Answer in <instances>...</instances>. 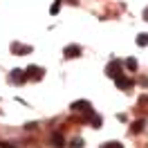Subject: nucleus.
<instances>
[{"instance_id":"f257e3e1","label":"nucleus","mask_w":148,"mask_h":148,"mask_svg":"<svg viewBox=\"0 0 148 148\" xmlns=\"http://www.w3.org/2000/svg\"><path fill=\"white\" fill-rule=\"evenodd\" d=\"M106 74H108L110 79L121 76V74H123V63H121V61H117V58H114V61H110V63H108V67H106Z\"/></svg>"},{"instance_id":"6e6552de","label":"nucleus","mask_w":148,"mask_h":148,"mask_svg":"<svg viewBox=\"0 0 148 148\" xmlns=\"http://www.w3.org/2000/svg\"><path fill=\"white\" fill-rule=\"evenodd\" d=\"M52 144H54V148H65V139L61 132H54L52 135Z\"/></svg>"},{"instance_id":"9b49d317","label":"nucleus","mask_w":148,"mask_h":148,"mask_svg":"<svg viewBox=\"0 0 148 148\" xmlns=\"http://www.w3.org/2000/svg\"><path fill=\"white\" fill-rule=\"evenodd\" d=\"M137 45H141V47L148 45V34H139L137 36Z\"/></svg>"},{"instance_id":"2eb2a0df","label":"nucleus","mask_w":148,"mask_h":148,"mask_svg":"<svg viewBox=\"0 0 148 148\" xmlns=\"http://www.w3.org/2000/svg\"><path fill=\"white\" fill-rule=\"evenodd\" d=\"M81 146H83V139H74L70 148H81Z\"/></svg>"},{"instance_id":"7ed1b4c3","label":"nucleus","mask_w":148,"mask_h":148,"mask_svg":"<svg viewBox=\"0 0 148 148\" xmlns=\"http://www.w3.org/2000/svg\"><path fill=\"white\" fill-rule=\"evenodd\" d=\"M25 76H27V79H34V81H40V79H43V70H40L38 65H32V67L25 70Z\"/></svg>"},{"instance_id":"39448f33","label":"nucleus","mask_w":148,"mask_h":148,"mask_svg":"<svg viewBox=\"0 0 148 148\" xmlns=\"http://www.w3.org/2000/svg\"><path fill=\"white\" fill-rule=\"evenodd\" d=\"M79 54H81V47H79V45H67L63 49V56H65V58H76Z\"/></svg>"},{"instance_id":"4468645a","label":"nucleus","mask_w":148,"mask_h":148,"mask_svg":"<svg viewBox=\"0 0 148 148\" xmlns=\"http://www.w3.org/2000/svg\"><path fill=\"white\" fill-rule=\"evenodd\" d=\"M58 9H61V2L56 0L54 5H52V9H49V11H52V16H56V14H58Z\"/></svg>"},{"instance_id":"dca6fc26","label":"nucleus","mask_w":148,"mask_h":148,"mask_svg":"<svg viewBox=\"0 0 148 148\" xmlns=\"http://www.w3.org/2000/svg\"><path fill=\"white\" fill-rule=\"evenodd\" d=\"M144 20H148V7L144 9Z\"/></svg>"},{"instance_id":"423d86ee","label":"nucleus","mask_w":148,"mask_h":148,"mask_svg":"<svg viewBox=\"0 0 148 148\" xmlns=\"http://www.w3.org/2000/svg\"><path fill=\"white\" fill-rule=\"evenodd\" d=\"M114 83H117V88H119V90H130V88H132V81H130V79H126L123 74L114 79Z\"/></svg>"},{"instance_id":"f3484780","label":"nucleus","mask_w":148,"mask_h":148,"mask_svg":"<svg viewBox=\"0 0 148 148\" xmlns=\"http://www.w3.org/2000/svg\"><path fill=\"white\" fill-rule=\"evenodd\" d=\"M0 148H14V146H7V144H0Z\"/></svg>"},{"instance_id":"9d476101","label":"nucleus","mask_w":148,"mask_h":148,"mask_svg":"<svg viewBox=\"0 0 148 148\" xmlns=\"http://www.w3.org/2000/svg\"><path fill=\"white\" fill-rule=\"evenodd\" d=\"M144 126H146V119H139V121H135V123H132V132H141V130H144Z\"/></svg>"},{"instance_id":"f8f14e48","label":"nucleus","mask_w":148,"mask_h":148,"mask_svg":"<svg viewBox=\"0 0 148 148\" xmlns=\"http://www.w3.org/2000/svg\"><path fill=\"white\" fill-rule=\"evenodd\" d=\"M101 148H123V144H119V141H106V144H101Z\"/></svg>"},{"instance_id":"f03ea898","label":"nucleus","mask_w":148,"mask_h":148,"mask_svg":"<svg viewBox=\"0 0 148 148\" xmlns=\"http://www.w3.org/2000/svg\"><path fill=\"white\" fill-rule=\"evenodd\" d=\"M72 110L85 112V114H92V103H90V101H74L72 103Z\"/></svg>"},{"instance_id":"1a4fd4ad","label":"nucleus","mask_w":148,"mask_h":148,"mask_svg":"<svg viewBox=\"0 0 148 148\" xmlns=\"http://www.w3.org/2000/svg\"><path fill=\"white\" fill-rule=\"evenodd\" d=\"M88 117H90V123H92V128H101V126H103V119L99 117V114H94V112H92V114H88Z\"/></svg>"},{"instance_id":"0eeeda50","label":"nucleus","mask_w":148,"mask_h":148,"mask_svg":"<svg viewBox=\"0 0 148 148\" xmlns=\"http://www.w3.org/2000/svg\"><path fill=\"white\" fill-rule=\"evenodd\" d=\"M27 76H25V72L23 70H11L9 72V81H14V83H23Z\"/></svg>"},{"instance_id":"20e7f679","label":"nucleus","mask_w":148,"mask_h":148,"mask_svg":"<svg viewBox=\"0 0 148 148\" xmlns=\"http://www.w3.org/2000/svg\"><path fill=\"white\" fill-rule=\"evenodd\" d=\"M11 54H18V56L32 54V47L29 45H20V43H11Z\"/></svg>"},{"instance_id":"ddd939ff","label":"nucleus","mask_w":148,"mask_h":148,"mask_svg":"<svg viewBox=\"0 0 148 148\" xmlns=\"http://www.w3.org/2000/svg\"><path fill=\"white\" fill-rule=\"evenodd\" d=\"M126 67H128V70H137V58H128V61H126Z\"/></svg>"}]
</instances>
